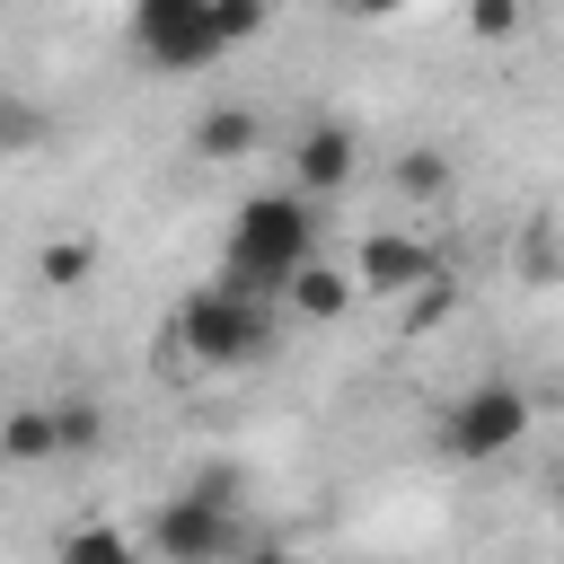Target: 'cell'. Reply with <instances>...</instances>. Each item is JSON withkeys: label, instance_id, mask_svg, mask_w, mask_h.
<instances>
[{"label": "cell", "instance_id": "cell-1", "mask_svg": "<svg viewBox=\"0 0 564 564\" xmlns=\"http://www.w3.org/2000/svg\"><path fill=\"white\" fill-rule=\"evenodd\" d=\"M308 256H317V212H308L300 194H247L238 220H229V247H220V282L282 308V282H291Z\"/></svg>", "mask_w": 564, "mask_h": 564}, {"label": "cell", "instance_id": "cell-2", "mask_svg": "<svg viewBox=\"0 0 564 564\" xmlns=\"http://www.w3.org/2000/svg\"><path fill=\"white\" fill-rule=\"evenodd\" d=\"M273 326H282L273 300H247V291H229V282H203V291L176 308V352H185L194 370H247V361L273 352Z\"/></svg>", "mask_w": 564, "mask_h": 564}, {"label": "cell", "instance_id": "cell-3", "mask_svg": "<svg viewBox=\"0 0 564 564\" xmlns=\"http://www.w3.org/2000/svg\"><path fill=\"white\" fill-rule=\"evenodd\" d=\"M229 485H238V476L220 467V476H194L185 494H167V502L150 511L141 546H150L159 564H238V555H247V538H238Z\"/></svg>", "mask_w": 564, "mask_h": 564}, {"label": "cell", "instance_id": "cell-4", "mask_svg": "<svg viewBox=\"0 0 564 564\" xmlns=\"http://www.w3.org/2000/svg\"><path fill=\"white\" fill-rule=\"evenodd\" d=\"M529 423H538L529 388H511V379H476L467 397H449V414H441V449H449V458H502V449L529 441Z\"/></svg>", "mask_w": 564, "mask_h": 564}, {"label": "cell", "instance_id": "cell-5", "mask_svg": "<svg viewBox=\"0 0 564 564\" xmlns=\"http://www.w3.org/2000/svg\"><path fill=\"white\" fill-rule=\"evenodd\" d=\"M132 44H141V62H159V70H203V62L229 53L212 0H141V9H132Z\"/></svg>", "mask_w": 564, "mask_h": 564}, {"label": "cell", "instance_id": "cell-6", "mask_svg": "<svg viewBox=\"0 0 564 564\" xmlns=\"http://www.w3.org/2000/svg\"><path fill=\"white\" fill-rule=\"evenodd\" d=\"M352 291H379V300H405V291H423V282H441L449 264L414 238V229H370L361 247H352Z\"/></svg>", "mask_w": 564, "mask_h": 564}, {"label": "cell", "instance_id": "cell-7", "mask_svg": "<svg viewBox=\"0 0 564 564\" xmlns=\"http://www.w3.org/2000/svg\"><path fill=\"white\" fill-rule=\"evenodd\" d=\"M352 167H361V141H352V123H308L300 141H291V194L317 212L326 194H344L352 185Z\"/></svg>", "mask_w": 564, "mask_h": 564}, {"label": "cell", "instance_id": "cell-8", "mask_svg": "<svg viewBox=\"0 0 564 564\" xmlns=\"http://www.w3.org/2000/svg\"><path fill=\"white\" fill-rule=\"evenodd\" d=\"M282 308H291V317H308V326H335V317L352 308V273H344V264H326V256H308V264L282 282Z\"/></svg>", "mask_w": 564, "mask_h": 564}, {"label": "cell", "instance_id": "cell-9", "mask_svg": "<svg viewBox=\"0 0 564 564\" xmlns=\"http://www.w3.org/2000/svg\"><path fill=\"white\" fill-rule=\"evenodd\" d=\"M256 141H264V115L256 106H203L194 115V150L203 159H247Z\"/></svg>", "mask_w": 564, "mask_h": 564}, {"label": "cell", "instance_id": "cell-10", "mask_svg": "<svg viewBox=\"0 0 564 564\" xmlns=\"http://www.w3.org/2000/svg\"><path fill=\"white\" fill-rule=\"evenodd\" d=\"M53 564H141V538L115 529V520H79V529L53 546Z\"/></svg>", "mask_w": 564, "mask_h": 564}, {"label": "cell", "instance_id": "cell-11", "mask_svg": "<svg viewBox=\"0 0 564 564\" xmlns=\"http://www.w3.org/2000/svg\"><path fill=\"white\" fill-rule=\"evenodd\" d=\"M0 458H9V467L53 458V405H9V414H0Z\"/></svg>", "mask_w": 564, "mask_h": 564}, {"label": "cell", "instance_id": "cell-12", "mask_svg": "<svg viewBox=\"0 0 564 564\" xmlns=\"http://www.w3.org/2000/svg\"><path fill=\"white\" fill-rule=\"evenodd\" d=\"M88 273H97V238H44L35 247V282L44 291H79Z\"/></svg>", "mask_w": 564, "mask_h": 564}, {"label": "cell", "instance_id": "cell-13", "mask_svg": "<svg viewBox=\"0 0 564 564\" xmlns=\"http://www.w3.org/2000/svg\"><path fill=\"white\" fill-rule=\"evenodd\" d=\"M44 141H53V115H44L35 97L0 88V159H26V150H44Z\"/></svg>", "mask_w": 564, "mask_h": 564}, {"label": "cell", "instance_id": "cell-14", "mask_svg": "<svg viewBox=\"0 0 564 564\" xmlns=\"http://www.w3.org/2000/svg\"><path fill=\"white\" fill-rule=\"evenodd\" d=\"M97 441H106V405H97V397H62V405H53V458L97 449Z\"/></svg>", "mask_w": 564, "mask_h": 564}, {"label": "cell", "instance_id": "cell-15", "mask_svg": "<svg viewBox=\"0 0 564 564\" xmlns=\"http://www.w3.org/2000/svg\"><path fill=\"white\" fill-rule=\"evenodd\" d=\"M397 194H405V203H449V159H441L432 141L405 150V159H397Z\"/></svg>", "mask_w": 564, "mask_h": 564}, {"label": "cell", "instance_id": "cell-16", "mask_svg": "<svg viewBox=\"0 0 564 564\" xmlns=\"http://www.w3.org/2000/svg\"><path fill=\"white\" fill-rule=\"evenodd\" d=\"M449 308H458V282H449V273H441V282H423V291H405V326H414V335H423V326H441Z\"/></svg>", "mask_w": 564, "mask_h": 564}, {"label": "cell", "instance_id": "cell-17", "mask_svg": "<svg viewBox=\"0 0 564 564\" xmlns=\"http://www.w3.org/2000/svg\"><path fill=\"white\" fill-rule=\"evenodd\" d=\"M212 18H220V35H229V44L264 35V9H256V0H212Z\"/></svg>", "mask_w": 564, "mask_h": 564}, {"label": "cell", "instance_id": "cell-18", "mask_svg": "<svg viewBox=\"0 0 564 564\" xmlns=\"http://www.w3.org/2000/svg\"><path fill=\"white\" fill-rule=\"evenodd\" d=\"M467 26H476V35H520V0H476Z\"/></svg>", "mask_w": 564, "mask_h": 564}, {"label": "cell", "instance_id": "cell-19", "mask_svg": "<svg viewBox=\"0 0 564 564\" xmlns=\"http://www.w3.org/2000/svg\"><path fill=\"white\" fill-rule=\"evenodd\" d=\"M520 264H529V282H555V238H546V220L529 229V247H520Z\"/></svg>", "mask_w": 564, "mask_h": 564}, {"label": "cell", "instance_id": "cell-20", "mask_svg": "<svg viewBox=\"0 0 564 564\" xmlns=\"http://www.w3.org/2000/svg\"><path fill=\"white\" fill-rule=\"evenodd\" d=\"M238 564H300V555H291V546H247Z\"/></svg>", "mask_w": 564, "mask_h": 564}]
</instances>
